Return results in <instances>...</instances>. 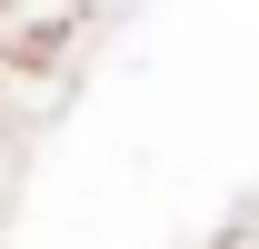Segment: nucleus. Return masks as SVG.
<instances>
[{"label":"nucleus","instance_id":"1","mask_svg":"<svg viewBox=\"0 0 259 249\" xmlns=\"http://www.w3.org/2000/svg\"><path fill=\"white\" fill-rule=\"evenodd\" d=\"M220 249H259V199H249V210H239V219L220 229Z\"/></svg>","mask_w":259,"mask_h":249}]
</instances>
